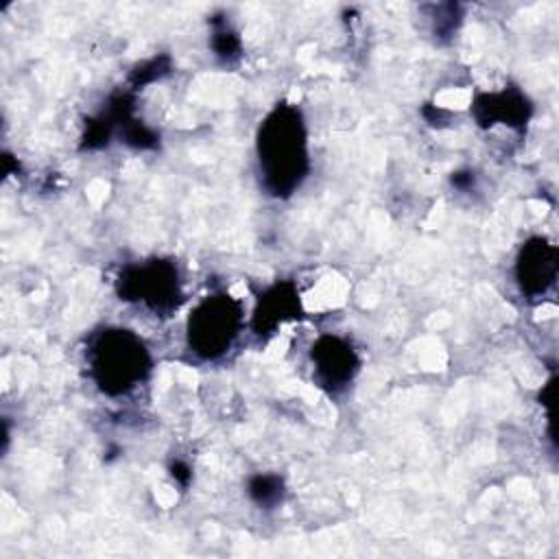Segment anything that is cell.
I'll return each instance as SVG.
<instances>
[{
  "instance_id": "4",
  "label": "cell",
  "mask_w": 559,
  "mask_h": 559,
  "mask_svg": "<svg viewBox=\"0 0 559 559\" xmlns=\"http://www.w3.org/2000/svg\"><path fill=\"white\" fill-rule=\"evenodd\" d=\"M124 290L151 304L153 308L173 306V295L177 297L175 269L166 264H151L144 269H135V275L124 280Z\"/></svg>"
},
{
  "instance_id": "6",
  "label": "cell",
  "mask_w": 559,
  "mask_h": 559,
  "mask_svg": "<svg viewBox=\"0 0 559 559\" xmlns=\"http://www.w3.org/2000/svg\"><path fill=\"white\" fill-rule=\"evenodd\" d=\"M312 358L317 362L319 376L330 386H341L347 380H352V373L356 371V356L349 345L343 341L328 336L317 343V349L312 352Z\"/></svg>"
},
{
  "instance_id": "2",
  "label": "cell",
  "mask_w": 559,
  "mask_h": 559,
  "mask_svg": "<svg viewBox=\"0 0 559 559\" xmlns=\"http://www.w3.org/2000/svg\"><path fill=\"white\" fill-rule=\"evenodd\" d=\"M146 369V349L127 330H107L92 347V371L105 393L129 391L144 378Z\"/></svg>"
},
{
  "instance_id": "7",
  "label": "cell",
  "mask_w": 559,
  "mask_h": 559,
  "mask_svg": "<svg viewBox=\"0 0 559 559\" xmlns=\"http://www.w3.org/2000/svg\"><path fill=\"white\" fill-rule=\"evenodd\" d=\"M251 496L260 504H273L282 496V483L275 476H255L249 485Z\"/></svg>"
},
{
  "instance_id": "3",
  "label": "cell",
  "mask_w": 559,
  "mask_h": 559,
  "mask_svg": "<svg viewBox=\"0 0 559 559\" xmlns=\"http://www.w3.org/2000/svg\"><path fill=\"white\" fill-rule=\"evenodd\" d=\"M240 321V308L229 299V295L207 297L190 314V347L205 358L221 356L234 343Z\"/></svg>"
},
{
  "instance_id": "5",
  "label": "cell",
  "mask_w": 559,
  "mask_h": 559,
  "mask_svg": "<svg viewBox=\"0 0 559 559\" xmlns=\"http://www.w3.org/2000/svg\"><path fill=\"white\" fill-rule=\"evenodd\" d=\"M555 249L548 247L542 238L528 242L522 249L518 262V280L526 293H544L555 280Z\"/></svg>"
},
{
  "instance_id": "1",
  "label": "cell",
  "mask_w": 559,
  "mask_h": 559,
  "mask_svg": "<svg viewBox=\"0 0 559 559\" xmlns=\"http://www.w3.org/2000/svg\"><path fill=\"white\" fill-rule=\"evenodd\" d=\"M260 168L275 194H288L306 173V131L299 111L280 105L260 127Z\"/></svg>"
}]
</instances>
